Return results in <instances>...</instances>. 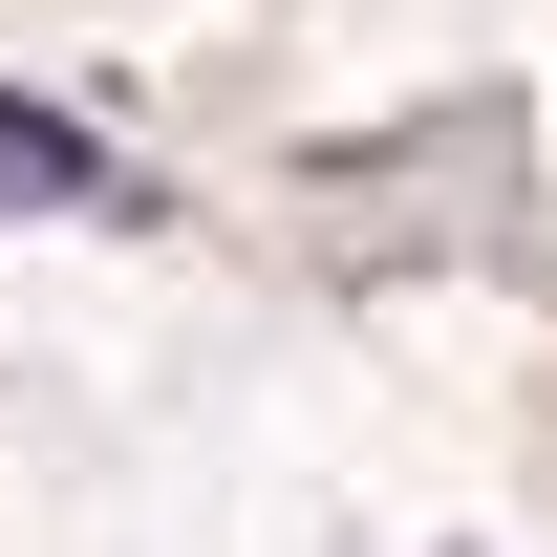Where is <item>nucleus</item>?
Here are the masks:
<instances>
[{"instance_id":"nucleus-1","label":"nucleus","mask_w":557,"mask_h":557,"mask_svg":"<svg viewBox=\"0 0 557 557\" xmlns=\"http://www.w3.org/2000/svg\"><path fill=\"white\" fill-rule=\"evenodd\" d=\"M0 172H22V194H108V150H65L44 108H0Z\"/></svg>"}]
</instances>
